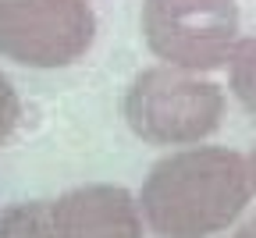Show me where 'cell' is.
<instances>
[{
    "mask_svg": "<svg viewBox=\"0 0 256 238\" xmlns=\"http://www.w3.org/2000/svg\"><path fill=\"white\" fill-rule=\"evenodd\" d=\"M139 206L156 238H217L252 202L246 153L232 146H178L142 178Z\"/></svg>",
    "mask_w": 256,
    "mask_h": 238,
    "instance_id": "1",
    "label": "cell"
},
{
    "mask_svg": "<svg viewBox=\"0 0 256 238\" xmlns=\"http://www.w3.org/2000/svg\"><path fill=\"white\" fill-rule=\"evenodd\" d=\"M121 114L128 132L146 146H200L224 124L228 96L206 72L156 60L128 82Z\"/></svg>",
    "mask_w": 256,
    "mask_h": 238,
    "instance_id": "2",
    "label": "cell"
},
{
    "mask_svg": "<svg viewBox=\"0 0 256 238\" xmlns=\"http://www.w3.org/2000/svg\"><path fill=\"white\" fill-rule=\"evenodd\" d=\"M139 32L156 60L210 75L228 64L242 11L238 0H142Z\"/></svg>",
    "mask_w": 256,
    "mask_h": 238,
    "instance_id": "3",
    "label": "cell"
},
{
    "mask_svg": "<svg viewBox=\"0 0 256 238\" xmlns=\"http://www.w3.org/2000/svg\"><path fill=\"white\" fill-rule=\"evenodd\" d=\"M96 43L89 0H0V57L28 72L78 64Z\"/></svg>",
    "mask_w": 256,
    "mask_h": 238,
    "instance_id": "4",
    "label": "cell"
},
{
    "mask_svg": "<svg viewBox=\"0 0 256 238\" xmlns=\"http://www.w3.org/2000/svg\"><path fill=\"white\" fill-rule=\"evenodd\" d=\"M57 238H146L139 196L124 185L89 182L50 199Z\"/></svg>",
    "mask_w": 256,
    "mask_h": 238,
    "instance_id": "5",
    "label": "cell"
},
{
    "mask_svg": "<svg viewBox=\"0 0 256 238\" xmlns=\"http://www.w3.org/2000/svg\"><path fill=\"white\" fill-rule=\"evenodd\" d=\"M0 238H57L50 199H25L0 210Z\"/></svg>",
    "mask_w": 256,
    "mask_h": 238,
    "instance_id": "6",
    "label": "cell"
},
{
    "mask_svg": "<svg viewBox=\"0 0 256 238\" xmlns=\"http://www.w3.org/2000/svg\"><path fill=\"white\" fill-rule=\"evenodd\" d=\"M224 68H228V89L235 96V104L256 124V36H238Z\"/></svg>",
    "mask_w": 256,
    "mask_h": 238,
    "instance_id": "7",
    "label": "cell"
},
{
    "mask_svg": "<svg viewBox=\"0 0 256 238\" xmlns=\"http://www.w3.org/2000/svg\"><path fill=\"white\" fill-rule=\"evenodd\" d=\"M18 124H22V96H18L14 82L0 72V146L11 142Z\"/></svg>",
    "mask_w": 256,
    "mask_h": 238,
    "instance_id": "8",
    "label": "cell"
},
{
    "mask_svg": "<svg viewBox=\"0 0 256 238\" xmlns=\"http://www.w3.org/2000/svg\"><path fill=\"white\" fill-rule=\"evenodd\" d=\"M232 238H256V214L242 217V220L232 228Z\"/></svg>",
    "mask_w": 256,
    "mask_h": 238,
    "instance_id": "9",
    "label": "cell"
},
{
    "mask_svg": "<svg viewBox=\"0 0 256 238\" xmlns=\"http://www.w3.org/2000/svg\"><path fill=\"white\" fill-rule=\"evenodd\" d=\"M246 164H249V185H252V199H256V146L246 153Z\"/></svg>",
    "mask_w": 256,
    "mask_h": 238,
    "instance_id": "10",
    "label": "cell"
}]
</instances>
